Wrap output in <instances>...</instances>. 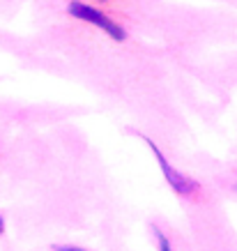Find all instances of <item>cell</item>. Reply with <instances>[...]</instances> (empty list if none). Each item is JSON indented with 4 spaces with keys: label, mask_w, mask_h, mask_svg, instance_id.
Here are the masks:
<instances>
[{
    "label": "cell",
    "mask_w": 237,
    "mask_h": 251,
    "mask_svg": "<svg viewBox=\"0 0 237 251\" xmlns=\"http://www.w3.org/2000/svg\"><path fill=\"white\" fill-rule=\"evenodd\" d=\"M2 230H5V221H2V217H0V235H2Z\"/></svg>",
    "instance_id": "5"
},
{
    "label": "cell",
    "mask_w": 237,
    "mask_h": 251,
    "mask_svg": "<svg viewBox=\"0 0 237 251\" xmlns=\"http://www.w3.org/2000/svg\"><path fill=\"white\" fill-rule=\"evenodd\" d=\"M143 141L150 145V150H152V154H154V159H157V164H159V168H161V173H164V177L168 180L170 187H173L177 194H182V196H189V194H193V191H196V182H191L187 175H182L180 171H175V168L170 166L168 159L164 157V152H161L159 148H157V143H154L152 138L143 136Z\"/></svg>",
    "instance_id": "2"
},
{
    "label": "cell",
    "mask_w": 237,
    "mask_h": 251,
    "mask_svg": "<svg viewBox=\"0 0 237 251\" xmlns=\"http://www.w3.org/2000/svg\"><path fill=\"white\" fill-rule=\"evenodd\" d=\"M53 249L55 251H85V249H78V247H62V244H55Z\"/></svg>",
    "instance_id": "4"
},
{
    "label": "cell",
    "mask_w": 237,
    "mask_h": 251,
    "mask_svg": "<svg viewBox=\"0 0 237 251\" xmlns=\"http://www.w3.org/2000/svg\"><path fill=\"white\" fill-rule=\"evenodd\" d=\"M69 14L76 16V19H81V21H88L90 25H97L99 30H104L108 37H113L115 42H122V39L127 37L124 30L113 21V19H108L106 14H101L99 9L90 7V5H85V2H78V0L69 2Z\"/></svg>",
    "instance_id": "1"
},
{
    "label": "cell",
    "mask_w": 237,
    "mask_h": 251,
    "mask_svg": "<svg viewBox=\"0 0 237 251\" xmlns=\"http://www.w3.org/2000/svg\"><path fill=\"white\" fill-rule=\"evenodd\" d=\"M154 235H157V242H159V251H173L170 249V242H168V237L164 235L159 228H154Z\"/></svg>",
    "instance_id": "3"
}]
</instances>
